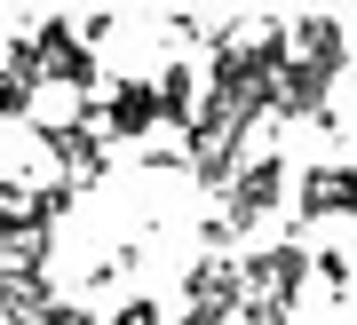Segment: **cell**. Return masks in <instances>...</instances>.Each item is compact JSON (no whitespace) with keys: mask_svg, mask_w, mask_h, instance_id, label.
<instances>
[{"mask_svg":"<svg viewBox=\"0 0 357 325\" xmlns=\"http://www.w3.org/2000/svg\"><path fill=\"white\" fill-rule=\"evenodd\" d=\"M294 175H302V167H294V159H286L278 143H270V151H246L238 183L222 190V214H230V230H262L270 214L286 206V190H294Z\"/></svg>","mask_w":357,"mask_h":325,"instance_id":"cell-1","label":"cell"},{"mask_svg":"<svg viewBox=\"0 0 357 325\" xmlns=\"http://www.w3.org/2000/svg\"><path fill=\"white\" fill-rule=\"evenodd\" d=\"M159 103H167V127H191V119H199L206 96H199V63H191V56L159 72Z\"/></svg>","mask_w":357,"mask_h":325,"instance_id":"cell-8","label":"cell"},{"mask_svg":"<svg viewBox=\"0 0 357 325\" xmlns=\"http://www.w3.org/2000/svg\"><path fill=\"white\" fill-rule=\"evenodd\" d=\"M24 325H103V317L88 310V301H48V310H40V317H24Z\"/></svg>","mask_w":357,"mask_h":325,"instance_id":"cell-11","label":"cell"},{"mask_svg":"<svg viewBox=\"0 0 357 325\" xmlns=\"http://www.w3.org/2000/svg\"><path fill=\"white\" fill-rule=\"evenodd\" d=\"M318 278H326L333 294H349V278H357V270H349V254H333V246H326V254H318Z\"/></svg>","mask_w":357,"mask_h":325,"instance_id":"cell-14","label":"cell"},{"mask_svg":"<svg viewBox=\"0 0 357 325\" xmlns=\"http://www.w3.org/2000/svg\"><path fill=\"white\" fill-rule=\"evenodd\" d=\"M151 127H167V103H159V80H119L103 96V143H143Z\"/></svg>","mask_w":357,"mask_h":325,"instance_id":"cell-4","label":"cell"},{"mask_svg":"<svg viewBox=\"0 0 357 325\" xmlns=\"http://www.w3.org/2000/svg\"><path fill=\"white\" fill-rule=\"evenodd\" d=\"M32 143L56 159V175L72 190H96L103 167H112V143H103V127H88V119H32Z\"/></svg>","mask_w":357,"mask_h":325,"instance_id":"cell-2","label":"cell"},{"mask_svg":"<svg viewBox=\"0 0 357 325\" xmlns=\"http://www.w3.org/2000/svg\"><path fill=\"white\" fill-rule=\"evenodd\" d=\"M294 56L326 63V72L342 80L349 72V24H342V16H294Z\"/></svg>","mask_w":357,"mask_h":325,"instance_id":"cell-7","label":"cell"},{"mask_svg":"<svg viewBox=\"0 0 357 325\" xmlns=\"http://www.w3.org/2000/svg\"><path fill=\"white\" fill-rule=\"evenodd\" d=\"M167 32H175V40H206V24H199L191 8H175V16H167Z\"/></svg>","mask_w":357,"mask_h":325,"instance_id":"cell-16","label":"cell"},{"mask_svg":"<svg viewBox=\"0 0 357 325\" xmlns=\"http://www.w3.org/2000/svg\"><path fill=\"white\" fill-rule=\"evenodd\" d=\"M32 96H40V88H24V80L0 72V127H8V119H16V127H32Z\"/></svg>","mask_w":357,"mask_h":325,"instance_id":"cell-10","label":"cell"},{"mask_svg":"<svg viewBox=\"0 0 357 325\" xmlns=\"http://www.w3.org/2000/svg\"><path fill=\"white\" fill-rule=\"evenodd\" d=\"M222 325H286V310H278V301H238Z\"/></svg>","mask_w":357,"mask_h":325,"instance_id":"cell-13","label":"cell"},{"mask_svg":"<svg viewBox=\"0 0 357 325\" xmlns=\"http://www.w3.org/2000/svg\"><path fill=\"white\" fill-rule=\"evenodd\" d=\"M112 24H119V16H112V8H96V16H79V40L96 48V40H112Z\"/></svg>","mask_w":357,"mask_h":325,"instance_id":"cell-15","label":"cell"},{"mask_svg":"<svg viewBox=\"0 0 357 325\" xmlns=\"http://www.w3.org/2000/svg\"><path fill=\"white\" fill-rule=\"evenodd\" d=\"M238 262H246V301H278V310H294L302 286H310V270H318V254L286 230V238H270L262 254H238Z\"/></svg>","mask_w":357,"mask_h":325,"instance_id":"cell-3","label":"cell"},{"mask_svg":"<svg viewBox=\"0 0 357 325\" xmlns=\"http://www.w3.org/2000/svg\"><path fill=\"white\" fill-rule=\"evenodd\" d=\"M326 96H333V72L294 56L278 72V112H270V119H326Z\"/></svg>","mask_w":357,"mask_h":325,"instance_id":"cell-6","label":"cell"},{"mask_svg":"<svg viewBox=\"0 0 357 325\" xmlns=\"http://www.w3.org/2000/svg\"><path fill=\"white\" fill-rule=\"evenodd\" d=\"M175 325H222V317H199V310H183V317H175Z\"/></svg>","mask_w":357,"mask_h":325,"instance_id":"cell-17","label":"cell"},{"mask_svg":"<svg viewBox=\"0 0 357 325\" xmlns=\"http://www.w3.org/2000/svg\"><path fill=\"white\" fill-rule=\"evenodd\" d=\"M40 48H48V80H56V88H72V96H96L103 63H96V48H88V40H79V24L48 16V24H40Z\"/></svg>","mask_w":357,"mask_h":325,"instance_id":"cell-5","label":"cell"},{"mask_svg":"<svg viewBox=\"0 0 357 325\" xmlns=\"http://www.w3.org/2000/svg\"><path fill=\"white\" fill-rule=\"evenodd\" d=\"M0 72H8V80H24V88H40V80H48V48H40V32L0 40Z\"/></svg>","mask_w":357,"mask_h":325,"instance_id":"cell-9","label":"cell"},{"mask_svg":"<svg viewBox=\"0 0 357 325\" xmlns=\"http://www.w3.org/2000/svg\"><path fill=\"white\" fill-rule=\"evenodd\" d=\"M112 325H167V310H159L151 294H128V301L112 310Z\"/></svg>","mask_w":357,"mask_h":325,"instance_id":"cell-12","label":"cell"}]
</instances>
